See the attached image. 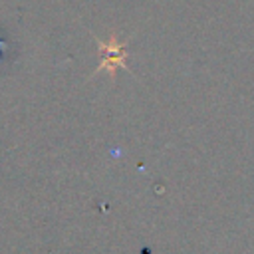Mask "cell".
Wrapping results in <instances>:
<instances>
[{
    "mask_svg": "<svg viewBox=\"0 0 254 254\" xmlns=\"http://www.w3.org/2000/svg\"><path fill=\"white\" fill-rule=\"evenodd\" d=\"M97 46L101 62L95 71H107L115 77L117 69H127V42H119L115 34H111L107 40H97Z\"/></svg>",
    "mask_w": 254,
    "mask_h": 254,
    "instance_id": "obj_1",
    "label": "cell"
}]
</instances>
